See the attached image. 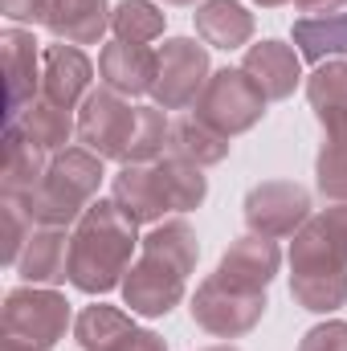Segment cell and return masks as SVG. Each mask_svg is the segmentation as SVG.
I'll return each mask as SVG.
<instances>
[{
    "label": "cell",
    "instance_id": "f1b7e54d",
    "mask_svg": "<svg viewBox=\"0 0 347 351\" xmlns=\"http://www.w3.org/2000/svg\"><path fill=\"white\" fill-rule=\"evenodd\" d=\"M168 131H172V123L164 119V106H139V110H135V131H131V143H127V160H123V164H156V160H164Z\"/></svg>",
    "mask_w": 347,
    "mask_h": 351
},
{
    "label": "cell",
    "instance_id": "603a6c76",
    "mask_svg": "<svg viewBox=\"0 0 347 351\" xmlns=\"http://www.w3.org/2000/svg\"><path fill=\"white\" fill-rule=\"evenodd\" d=\"M168 156L188 160L196 168H213V164H221L229 156V139L217 135L213 127H204L196 114H184V119H176L172 131H168Z\"/></svg>",
    "mask_w": 347,
    "mask_h": 351
},
{
    "label": "cell",
    "instance_id": "7c38bea8",
    "mask_svg": "<svg viewBox=\"0 0 347 351\" xmlns=\"http://www.w3.org/2000/svg\"><path fill=\"white\" fill-rule=\"evenodd\" d=\"M90 82H94V66L78 45L58 41V45L41 49V98L74 110L90 94Z\"/></svg>",
    "mask_w": 347,
    "mask_h": 351
},
{
    "label": "cell",
    "instance_id": "7402d4cb",
    "mask_svg": "<svg viewBox=\"0 0 347 351\" xmlns=\"http://www.w3.org/2000/svg\"><path fill=\"white\" fill-rule=\"evenodd\" d=\"M12 127H21V135H25L29 143H37L41 152H49V156L66 152L70 135L78 131V123L70 119V110H66V106H53L49 98H33V102L21 110V119H16Z\"/></svg>",
    "mask_w": 347,
    "mask_h": 351
},
{
    "label": "cell",
    "instance_id": "d590c367",
    "mask_svg": "<svg viewBox=\"0 0 347 351\" xmlns=\"http://www.w3.org/2000/svg\"><path fill=\"white\" fill-rule=\"evenodd\" d=\"M298 12H319V16H331V12H344L347 0H294Z\"/></svg>",
    "mask_w": 347,
    "mask_h": 351
},
{
    "label": "cell",
    "instance_id": "4316f807",
    "mask_svg": "<svg viewBox=\"0 0 347 351\" xmlns=\"http://www.w3.org/2000/svg\"><path fill=\"white\" fill-rule=\"evenodd\" d=\"M127 331H135V319L106 302H94L74 319V339L82 343V351H110Z\"/></svg>",
    "mask_w": 347,
    "mask_h": 351
},
{
    "label": "cell",
    "instance_id": "4dcf8cb0",
    "mask_svg": "<svg viewBox=\"0 0 347 351\" xmlns=\"http://www.w3.org/2000/svg\"><path fill=\"white\" fill-rule=\"evenodd\" d=\"M0 241H4V265H12L16 269V262H21V254H25V241L33 237V217H29V208L16 200V196H0Z\"/></svg>",
    "mask_w": 347,
    "mask_h": 351
},
{
    "label": "cell",
    "instance_id": "44dd1931",
    "mask_svg": "<svg viewBox=\"0 0 347 351\" xmlns=\"http://www.w3.org/2000/svg\"><path fill=\"white\" fill-rule=\"evenodd\" d=\"M307 102L319 119L323 131H339L347 127V62H323L311 78H307Z\"/></svg>",
    "mask_w": 347,
    "mask_h": 351
},
{
    "label": "cell",
    "instance_id": "f546056e",
    "mask_svg": "<svg viewBox=\"0 0 347 351\" xmlns=\"http://www.w3.org/2000/svg\"><path fill=\"white\" fill-rule=\"evenodd\" d=\"M315 184L327 200H347V127L323 131V147L315 160Z\"/></svg>",
    "mask_w": 347,
    "mask_h": 351
},
{
    "label": "cell",
    "instance_id": "8fae6325",
    "mask_svg": "<svg viewBox=\"0 0 347 351\" xmlns=\"http://www.w3.org/2000/svg\"><path fill=\"white\" fill-rule=\"evenodd\" d=\"M0 62H4V86H8V123L21 119V110L41 98V49L33 33L4 29L0 33Z\"/></svg>",
    "mask_w": 347,
    "mask_h": 351
},
{
    "label": "cell",
    "instance_id": "74e56055",
    "mask_svg": "<svg viewBox=\"0 0 347 351\" xmlns=\"http://www.w3.org/2000/svg\"><path fill=\"white\" fill-rule=\"evenodd\" d=\"M164 4H180V8H188V4H196V0H164Z\"/></svg>",
    "mask_w": 347,
    "mask_h": 351
},
{
    "label": "cell",
    "instance_id": "3957f363",
    "mask_svg": "<svg viewBox=\"0 0 347 351\" xmlns=\"http://www.w3.org/2000/svg\"><path fill=\"white\" fill-rule=\"evenodd\" d=\"M102 156H94L86 147H66L49 160L45 180L21 200L33 217V225H49V229H66L78 225L82 213L98 200L102 188Z\"/></svg>",
    "mask_w": 347,
    "mask_h": 351
},
{
    "label": "cell",
    "instance_id": "9a60e30c",
    "mask_svg": "<svg viewBox=\"0 0 347 351\" xmlns=\"http://www.w3.org/2000/svg\"><path fill=\"white\" fill-rule=\"evenodd\" d=\"M241 70L258 82L270 102L290 98L294 86L302 82V58L286 41H258V45H250L246 58H241Z\"/></svg>",
    "mask_w": 347,
    "mask_h": 351
},
{
    "label": "cell",
    "instance_id": "8d00e7d4",
    "mask_svg": "<svg viewBox=\"0 0 347 351\" xmlns=\"http://www.w3.org/2000/svg\"><path fill=\"white\" fill-rule=\"evenodd\" d=\"M254 4H261V8H278V4H290V0H254Z\"/></svg>",
    "mask_w": 347,
    "mask_h": 351
},
{
    "label": "cell",
    "instance_id": "8992f818",
    "mask_svg": "<svg viewBox=\"0 0 347 351\" xmlns=\"http://www.w3.org/2000/svg\"><path fill=\"white\" fill-rule=\"evenodd\" d=\"M265 290H237L229 282H221L217 274H208L196 294H192V323L217 339H241L250 335L265 315Z\"/></svg>",
    "mask_w": 347,
    "mask_h": 351
},
{
    "label": "cell",
    "instance_id": "83f0119b",
    "mask_svg": "<svg viewBox=\"0 0 347 351\" xmlns=\"http://www.w3.org/2000/svg\"><path fill=\"white\" fill-rule=\"evenodd\" d=\"M164 25H168V12L152 0H123L110 16V29L119 41H135V45H147L156 37H164Z\"/></svg>",
    "mask_w": 347,
    "mask_h": 351
},
{
    "label": "cell",
    "instance_id": "6da1fadb",
    "mask_svg": "<svg viewBox=\"0 0 347 351\" xmlns=\"http://www.w3.org/2000/svg\"><path fill=\"white\" fill-rule=\"evenodd\" d=\"M139 245V221H131L115 200H94L70 241V282L82 294H110L123 286L131 254Z\"/></svg>",
    "mask_w": 347,
    "mask_h": 351
},
{
    "label": "cell",
    "instance_id": "5b68a950",
    "mask_svg": "<svg viewBox=\"0 0 347 351\" xmlns=\"http://www.w3.org/2000/svg\"><path fill=\"white\" fill-rule=\"evenodd\" d=\"M265 94L261 86L237 66H225V70H217L213 78H208V86L204 94L196 98V119L204 123V127H213L217 135H225V139H233V135H246L250 127H258L261 114H265Z\"/></svg>",
    "mask_w": 347,
    "mask_h": 351
},
{
    "label": "cell",
    "instance_id": "ab89813d",
    "mask_svg": "<svg viewBox=\"0 0 347 351\" xmlns=\"http://www.w3.org/2000/svg\"><path fill=\"white\" fill-rule=\"evenodd\" d=\"M204 351H241V348H229V343H225V348H204Z\"/></svg>",
    "mask_w": 347,
    "mask_h": 351
},
{
    "label": "cell",
    "instance_id": "d6986e66",
    "mask_svg": "<svg viewBox=\"0 0 347 351\" xmlns=\"http://www.w3.org/2000/svg\"><path fill=\"white\" fill-rule=\"evenodd\" d=\"M49 152H41L37 143H29L21 135V127H4V160H0V196H16L25 200L49 172Z\"/></svg>",
    "mask_w": 347,
    "mask_h": 351
},
{
    "label": "cell",
    "instance_id": "cb8c5ba5",
    "mask_svg": "<svg viewBox=\"0 0 347 351\" xmlns=\"http://www.w3.org/2000/svg\"><path fill=\"white\" fill-rule=\"evenodd\" d=\"M294 45H298V58L315 66H323L327 58H347V8L331 16L294 21Z\"/></svg>",
    "mask_w": 347,
    "mask_h": 351
},
{
    "label": "cell",
    "instance_id": "5bb4252c",
    "mask_svg": "<svg viewBox=\"0 0 347 351\" xmlns=\"http://www.w3.org/2000/svg\"><path fill=\"white\" fill-rule=\"evenodd\" d=\"M282 265V250L274 237H261V233H246L237 237L225 254H221V265H217V278L237 286V290H265L274 282Z\"/></svg>",
    "mask_w": 347,
    "mask_h": 351
},
{
    "label": "cell",
    "instance_id": "ac0fdd59",
    "mask_svg": "<svg viewBox=\"0 0 347 351\" xmlns=\"http://www.w3.org/2000/svg\"><path fill=\"white\" fill-rule=\"evenodd\" d=\"M70 233L66 229H49L37 225L33 237L25 241V254L16 262V274L29 286H62L70 278Z\"/></svg>",
    "mask_w": 347,
    "mask_h": 351
},
{
    "label": "cell",
    "instance_id": "e575fe53",
    "mask_svg": "<svg viewBox=\"0 0 347 351\" xmlns=\"http://www.w3.org/2000/svg\"><path fill=\"white\" fill-rule=\"evenodd\" d=\"M319 221L327 225V233L339 241V250L347 254V200H339V204H331V208H323L319 213Z\"/></svg>",
    "mask_w": 347,
    "mask_h": 351
},
{
    "label": "cell",
    "instance_id": "d4e9b609",
    "mask_svg": "<svg viewBox=\"0 0 347 351\" xmlns=\"http://www.w3.org/2000/svg\"><path fill=\"white\" fill-rule=\"evenodd\" d=\"M143 245V254L147 258H160V262H168L172 269H180L184 278L196 269L200 262V241H196V233H192V225L188 221H160V225H152V233L139 241Z\"/></svg>",
    "mask_w": 347,
    "mask_h": 351
},
{
    "label": "cell",
    "instance_id": "9c48e42d",
    "mask_svg": "<svg viewBox=\"0 0 347 351\" xmlns=\"http://www.w3.org/2000/svg\"><path fill=\"white\" fill-rule=\"evenodd\" d=\"M311 221V192L294 180H261L246 196V225L261 237H294Z\"/></svg>",
    "mask_w": 347,
    "mask_h": 351
},
{
    "label": "cell",
    "instance_id": "ba28073f",
    "mask_svg": "<svg viewBox=\"0 0 347 351\" xmlns=\"http://www.w3.org/2000/svg\"><path fill=\"white\" fill-rule=\"evenodd\" d=\"M135 110L127 102V94L110 86H98L82 98V110H78V143L102 156V160H127V143H131V131H135Z\"/></svg>",
    "mask_w": 347,
    "mask_h": 351
},
{
    "label": "cell",
    "instance_id": "2e32d148",
    "mask_svg": "<svg viewBox=\"0 0 347 351\" xmlns=\"http://www.w3.org/2000/svg\"><path fill=\"white\" fill-rule=\"evenodd\" d=\"M110 200L139 225H160L164 213H172L168 200H164L156 164H123L115 184H110Z\"/></svg>",
    "mask_w": 347,
    "mask_h": 351
},
{
    "label": "cell",
    "instance_id": "836d02e7",
    "mask_svg": "<svg viewBox=\"0 0 347 351\" xmlns=\"http://www.w3.org/2000/svg\"><path fill=\"white\" fill-rule=\"evenodd\" d=\"M110 351H168V343L156 335V331H143V327H135V331H127L119 343Z\"/></svg>",
    "mask_w": 347,
    "mask_h": 351
},
{
    "label": "cell",
    "instance_id": "d6a6232c",
    "mask_svg": "<svg viewBox=\"0 0 347 351\" xmlns=\"http://www.w3.org/2000/svg\"><path fill=\"white\" fill-rule=\"evenodd\" d=\"M0 12H4L8 21L41 25V16H45V0H0Z\"/></svg>",
    "mask_w": 347,
    "mask_h": 351
},
{
    "label": "cell",
    "instance_id": "ffe728a7",
    "mask_svg": "<svg viewBox=\"0 0 347 351\" xmlns=\"http://www.w3.org/2000/svg\"><path fill=\"white\" fill-rule=\"evenodd\" d=\"M196 37L213 49H241L254 37V12L241 0H204L196 4Z\"/></svg>",
    "mask_w": 347,
    "mask_h": 351
},
{
    "label": "cell",
    "instance_id": "7a4b0ae2",
    "mask_svg": "<svg viewBox=\"0 0 347 351\" xmlns=\"http://www.w3.org/2000/svg\"><path fill=\"white\" fill-rule=\"evenodd\" d=\"M290 298L311 315H331L347 306V254L327 233L319 217H311L290 245Z\"/></svg>",
    "mask_w": 347,
    "mask_h": 351
},
{
    "label": "cell",
    "instance_id": "f35d334b",
    "mask_svg": "<svg viewBox=\"0 0 347 351\" xmlns=\"http://www.w3.org/2000/svg\"><path fill=\"white\" fill-rule=\"evenodd\" d=\"M0 351H29V348H16V343H0Z\"/></svg>",
    "mask_w": 347,
    "mask_h": 351
},
{
    "label": "cell",
    "instance_id": "1f68e13d",
    "mask_svg": "<svg viewBox=\"0 0 347 351\" xmlns=\"http://www.w3.org/2000/svg\"><path fill=\"white\" fill-rule=\"evenodd\" d=\"M298 351H347V323L344 319H327V323L311 327L302 335Z\"/></svg>",
    "mask_w": 347,
    "mask_h": 351
},
{
    "label": "cell",
    "instance_id": "30bf717a",
    "mask_svg": "<svg viewBox=\"0 0 347 351\" xmlns=\"http://www.w3.org/2000/svg\"><path fill=\"white\" fill-rule=\"evenodd\" d=\"M184 274L172 269L160 258H147L139 254V262L127 269L123 278V302L131 306V315H143V319H164L172 315L184 298Z\"/></svg>",
    "mask_w": 347,
    "mask_h": 351
},
{
    "label": "cell",
    "instance_id": "52a82bcc",
    "mask_svg": "<svg viewBox=\"0 0 347 351\" xmlns=\"http://www.w3.org/2000/svg\"><path fill=\"white\" fill-rule=\"evenodd\" d=\"M208 78H213L208 45H200L196 37H168L160 45V70H156L152 98L164 110H188L204 94Z\"/></svg>",
    "mask_w": 347,
    "mask_h": 351
},
{
    "label": "cell",
    "instance_id": "e0dca14e",
    "mask_svg": "<svg viewBox=\"0 0 347 351\" xmlns=\"http://www.w3.org/2000/svg\"><path fill=\"white\" fill-rule=\"evenodd\" d=\"M110 16L106 0H45L41 25L66 45H94L110 29Z\"/></svg>",
    "mask_w": 347,
    "mask_h": 351
},
{
    "label": "cell",
    "instance_id": "4fadbf2b",
    "mask_svg": "<svg viewBox=\"0 0 347 351\" xmlns=\"http://www.w3.org/2000/svg\"><path fill=\"white\" fill-rule=\"evenodd\" d=\"M156 70H160V49H152V45H135V41H119L115 37L98 53V78H102V86L119 90L127 98L152 94Z\"/></svg>",
    "mask_w": 347,
    "mask_h": 351
},
{
    "label": "cell",
    "instance_id": "484cf974",
    "mask_svg": "<svg viewBox=\"0 0 347 351\" xmlns=\"http://www.w3.org/2000/svg\"><path fill=\"white\" fill-rule=\"evenodd\" d=\"M156 176H160V188H164V200H168L172 213H192L208 196V176H204V168H196L188 160L164 156V160H156Z\"/></svg>",
    "mask_w": 347,
    "mask_h": 351
},
{
    "label": "cell",
    "instance_id": "277c9868",
    "mask_svg": "<svg viewBox=\"0 0 347 351\" xmlns=\"http://www.w3.org/2000/svg\"><path fill=\"white\" fill-rule=\"evenodd\" d=\"M70 302L53 286H16L0 311V343H16L29 351H53L66 339Z\"/></svg>",
    "mask_w": 347,
    "mask_h": 351
}]
</instances>
